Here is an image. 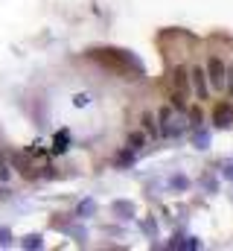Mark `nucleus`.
<instances>
[{
    "instance_id": "nucleus-1",
    "label": "nucleus",
    "mask_w": 233,
    "mask_h": 251,
    "mask_svg": "<svg viewBox=\"0 0 233 251\" xmlns=\"http://www.w3.org/2000/svg\"><path fill=\"white\" fill-rule=\"evenodd\" d=\"M189 94L198 102H207V97H210V82H207V73H204L201 64H192L189 67Z\"/></svg>"
},
{
    "instance_id": "nucleus-2",
    "label": "nucleus",
    "mask_w": 233,
    "mask_h": 251,
    "mask_svg": "<svg viewBox=\"0 0 233 251\" xmlns=\"http://www.w3.org/2000/svg\"><path fill=\"white\" fill-rule=\"evenodd\" d=\"M204 73H207V82H210V88L213 91H225V62L219 59V56H210L207 64H204Z\"/></svg>"
},
{
    "instance_id": "nucleus-3",
    "label": "nucleus",
    "mask_w": 233,
    "mask_h": 251,
    "mask_svg": "<svg viewBox=\"0 0 233 251\" xmlns=\"http://www.w3.org/2000/svg\"><path fill=\"white\" fill-rule=\"evenodd\" d=\"M213 126L216 128H231L233 126V105L231 102H216L213 105Z\"/></svg>"
},
{
    "instance_id": "nucleus-4",
    "label": "nucleus",
    "mask_w": 233,
    "mask_h": 251,
    "mask_svg": "<svg viewBox=\"0 0 233 251\" xmlns=\"http://www.w3.org/2000/svg\"><path fill=\"white\" fill-rule=\"evenodd\" d=\"M172 88L189 97V67L186 64H178L172 70Z\"/></svg>"
},
{
    "instance_id": "nucleus-5",
    "label": "nucleus",
    "mask_w": 233,
    "mask_h": 251,
    "mask_svg": "<svg viewBox=\"0 0 233 251\" xmlns=\"http://www.w3.org/2000/svg\"><path fill=\"white\" fill-rule=\"evenodd\" d=\"M125 146H128L131 152H143V149L149 146V134H146L143 128H134V131H128V137H125Z\"/></svg>"
},
{
    "instance_id": "nucleus-6",
    "label": "nucleus",
    "mask_w": 233,
    "mask_h": 251,
    "mask_svg": "<svg viewBox=\"0 0 233 251\" xmlns=\"http://www.w3.org/2000/svg\"><path fill=\"white\" fill-rule=\"evenodd\" d=\"M134 164H137V152H131L128 146H122V149L114 155V167L116 170H131Z\"/></svg>"
},
{
    "instance_id": "nucleus-7",
    "label": "nucleus",
    "mask_w": 233,
    "mask_h": 251,
    "mask_svg": "<svg viewBox=\"0 0 233 251\" xmlns=\"http://www.w3.org/2000/svg\"><path fill=\"white\" fill-rule=\"evenodd\" d=\"M140 126H143V131L149 134V140H158V137H161V128H158V120H155L152 111H143V114H140Z\"/></svg>"
},
{
    "instance_id": "nucleus-8",
    "label": "nucleus",
    "mask_w": 233,
    "mask_h": 251,
    "mask_svg": "<svg viewBox=\"0 0 233 251\" xmlns=\"http://www.w3.org/2000/svg\"><path fill=\"white\" fill-rule=\"evenodd\" d=\"M184 120H189V123H186V128L192 131V128H201V123H204V114H201V108H198V105H186V108H184Z\"/></svg>"
},
{
    "instance_id": "nucleus-9",
    "label": "nucleus",
    "mask_w": 233,
    "mask_h": 251,
    "mask_svg": "<svg viewBox=\"0 0 233 251\" xmlns=\"http://www.w3.org/2000/svg\"><path fill=\"white\" fill-rule=\"evenodd\" d=\"M21 249H26V251L44 249V237L41 234H26V237H21Z\"/></svg>"
},
{
    "instance_id": "nucleus-10",
    "label": "nucleus",
    "mask_w": 233,
    "mask_h": 251,
    "mask_svg": "<svg viewBox=\"0 0 233 251\" xmlns=\"http://www.w3.org/2000/svg\"><path fill=\"white\" fill-rule=\"evenodd\" d=\"M186 100H189V97H186V94H181V91H169V105H172L175 111H184V108H186Z\"/></svg>"
},
{
    "instance_id": "nucleus-11",
    "label": "nucleus",
    "mask_w": 233,
    "mask_h": 251,
    "mask_svg": "<svg viewBox=\"0 0 233 251\" xmlns=\"http://www.w3.org/2000/svg\"><path fill=\"white\" fill-rule=\"evenodd\" d=\"M114 213L119 219H131L134 216V204L131 201H114Z\"/></svg>"
},
{
    "instance_id": "nucleus-12",
    "label": "nucleus",
    "mask_w": 233,
    "mask_h": 251,
    "mask_svg": "<svg viewBox=\"0 0 233 251\" xmlns=\"http://www.w3.org/2000/svg\"><path fill=\"white\" fill-rule=\"evenodd\" d=\"M93 210H96V201H93V199H85V201H79V207H76V216H79V219H88Z\"/></svg>"
},
{
    "instance_id": "nucleus-13",
    "label": "nucleus",
    "mask_w": 233,
    "mask_h": 251,
    "mask_svg": "<svg viewBox=\"0 0 233 251\" xmlns=\"http://www.w3.org/2000/svg\"><path fill=\"white\" fill-rule=\"evenodd\" d=\"M12 173H15V170H12V164H9V155L0 152V181H9Z\"/></svg>"
},
{
    "instance_id": "nucleus-14",
    "label": "nucleus",
    "mask_w": 233,
    "mask_h": 251,
    "mask_svg": "<svg viewBox=\"0 0 233 251\" xmlns=\"http://www.w3.org/2000/svg\"><path fill=\"white\" fill-rule=\"evenodd\" d=\"M222 94H228L233 100V64H225V91Z\"/></svg>"
},
{
    "instance_id": "nucleus-15",
    "label": "nucleus",
    "mask_w": 233,
    "mask_h": 251,
    "mask_svg": "<svg viewBox=\"0 0 233 251\" xmlns=\"http://www.w3.org/2000/svg\"><path fill=\"white\" fill-rule=\"evenodd\" d=\"M169 187L172 190H186L189 187V178H184V176H172V178H169Z\"/></svg>"
},
{
    "instance_id": "nucleus-16",
    "label": "nucleus",
    "mask_w": 233,
    "mask_h": 251,
    "mask_svg": "<svg viewBox=\"0 0 233 251\" xmlns=\"http://www.w3.org/2000/svg\"><path fill=\"white\" fill-rule=\"evenodd\" d=\"M143 231H146L149 240H155V237H158V222H155V219H146V222H143Z\"/></svg>"
},
{
    "instance_id": "nucleus-17",
    "label": "nucleus",
    "mask_w": 233,
    "mask_h": 251,
    "mask_svg": "<svg viewBox=\"0 0 233 251\" xmlns=\"http://www.w3.org/2000/svg\"><path fill=\"white\" fill-rule=\"evenodd\" d=\"M12 240H15V237H12V231H9V228H0V249H9V246H12Z\"/></svg>"
},
{
    "instance_id": "nucleus-18",
    "label": "nucleus",
    "mask_w": 233,
    "mask_h": 251,
    "mask_svg": "<svg viewBox=\"0 0 233 251\" xmlns=\"http://www.w3.org/2000/svg\"><path fill=\"white\" fill-rule=\"evenodd\" d=\"M201 187L207 190V193H216V190H219V181H216V178H210V176H207V178H201Z\"/></svg>"
},
{
    "instance_id": "nucleus-19",
    "label": "nucleus",
    "mask_w": 233,
    "mask_h": 251,
    "mask_svg": "<svg viewBox=\"0 0 233 251\" xmlns=\"http://www.w3.org/2000/svg\"><path fill=\"white\" fill-rule=\"evenodd\" d=\"M222 167H225V170H222V173H225V178H228V181H233V164L228 161V164H222Z\"/></svg>"
}]
</instances>
